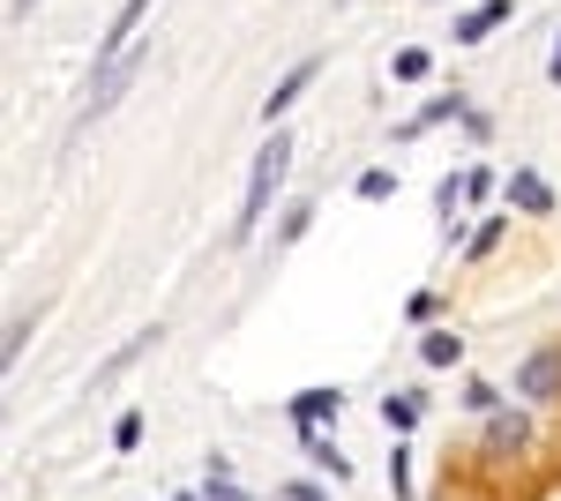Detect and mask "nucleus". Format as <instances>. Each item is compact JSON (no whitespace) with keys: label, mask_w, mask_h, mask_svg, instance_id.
Here are the masks:
<instances>
[{"label":"nucleus","mask_w":561,"mask_h":501,"mask_svg":"<svg viewBox=\"0 0 561 501\" xmlns=\"http://www.w3.org/2000/svg\"><path fill=\"white\" fill-rule=\"evenodd\" d=\"M502 225H510V217H479L472 240H465V262H486V254L502 248Z\"/></svg>","instance_id":"4468645a"},{"label":"nucleus","mask_w":561,"mask_h":501,"mask_svg":"<svg viewBox=\"0 0 561 501\" xmlns=\"http://www.w3.org/2000/svg\"><path fill=\"white\" fill-rule=\"evenodd\" d=\"M337 8H352V0H337Z\"/></svg>","instance_id":"bb28decb"},{"label":"nucleus","mask_w":561,"mask_h":501,"mask_svg":"<svg viewBox=\"0 0 561 501\" xmlns=\"http://www.w3.org/2000/svg\"><path fill=\"white\" fill-rule=\"evenodd\" d=\"M404 457H412V449H404V442H397V449H389V487H397V494L412 501V464H404Z\"/></svg>","instance_id":"a211bd4d"},{"label":"nucleus","mask_w":561,"mask_h":501,"mask_svg":"<svg viewBox=\"0 0 561 501\" xmlns=\"http://www.w3.org/2000/svg\"><path fill=\"white\" fill-rule=\"evenodd\" d=\"M142 442V412H121L113 419V449H135Z\"/></svg>","instance_id":"aec40b11"},{"label":"nucleus","mask_w":561,"mask_h":501,"mask_svg":"<svg viewBox=\"0 0 561 501\" xmlns=\"http://www.w3.org/2000/svg\"><path fill=\"white\" fill-rule=\"evenodd\" d=\"M524 442H531V419L524 412H494L486 419V449H494V457H517Z\"/></svg>","instance_id":"6e6552de"},{"label":"nucleus","mask_w":561,"mask_h":501,"mask_svg":"<svg viewBox=\"0 0 561 501\" xmlns=\"http://www.w3.org/2000/svg\"><path fill=\"white\" fill-rule=\"evenodd\" d=\"M547 83H561V31H554V53H547Z\"/></svg>","instance_id":"393cba45"},{"label":"nucleus","mask_w":561,"mask_h":501,"mask_svg":"<svg viewBox=\"0 0 561 501\" xmlns=\"http://www.w3.org/2000/svg\"><path fill=\"white\" fill-rule=\"evenodd\" d=\"M314 76H322V53H300V60H293V68L277 76V90L262 98V127H277V121H285V113H293V105L307 98V83H314Z\"/></svg>","instance_id":"7ed1b4c3"},{"label":"nucleus","mask_w":561,"mask_h":501,"mask_svg":"<svg viewBox=\"0 0 561 501\" xmlns=\"http://www.w3.org/2000/svg\"><path fill=\"white\" fill-rule=\"evenodd\" d=\"M203 501H248V494H240L232 479H203Z\"/></svg>","instance_id":"4be33fe9"},{"label":"nucleus","mask_w":561,"mask_h":501,"mask_svg":"<svg viewBox=\"0 0 561 501\" xmlns=\"http://www.w3.org/2000/svg\"><path fill=\"white\" fill-rule=\"evenodd\" d=\"M427 68H434L427 45H397V60H389V76H397V83H427Z\"/></svg>","instance_id":"f8f14e48"},{"label":"nucleus","mask_w":561,"mask_h":501,"mask_svg":"<svg viewBox=\"0 0 561 501\" xmlns=\"http://www.w3.org/2000/svg\"><path fill=\"white\" fill-rule=\"evenodd\" d=\"M510 203H517L524 217H554V187H547L531 166H517V172H510Z\"/></svg>","instance_id":"0eeeda50"},{"label":"nucleus","mask_w":561,"mask_h":501,"mask_svg":"<svg viewBox=\"0 0 561 501\" xmlns=\"http://www.w3.org/2000/svg\"><path fill=\"white\" fill-rule=\"evenodd\" d=\"M465 195H472V203H486V195H494V172L472 166V172H465Z\"/></svg>","instance_id":"412c9836"},{"label":"nucleus","mask_w":561,"mask_h":501,"mask_svg":"<svg viewBox=\"0 0 561 501\" xmlns=\"http://www.w3.org/2000/svg\"><path fill=\"white\" fill-rule=\"evenodd\" d=\"M337 405H345L337 389H300L285 412H293V426H322V419H337Z\"/></svg>","instance_id":"9d476101"},{"label":"nucleus","mask_w":561,"mask_h":501,"mask_svg":"<svg viewBox=\"0 0 561 501\" xmlns=\"http://www.w3.org/2000/svg\"><path fill=\"white\" fill-rule=\"evenodd\" d=\"M420 360H427V367H457V360H465V337L457 330H427L420 337Z\"/></svg>","instance_id":"9b49d317"},{"label":"nucleus","mask_w":561,"mask_h":501,"mask_svg":"<svg viewBox=\"0 0 561 501\" xmlns=\"http://www.w3.org/2000/svg\"><path fill=\"white\" fill-rule=\"evenodd\" d=\"M465 113H472V98H465V90H442V98L420 105V113L397 121V143H412V135H427V127H442V121H465Z\"/></svg>","instance_id":"423d86ee"},{"label":"nucleus","mask_w":561,"mask_h":501,"mask_svg":"<svg viewBox=\"0 0 561 501\" xmlns=\"http://www.w3.org/2000/svg\"><path fill=\"white\" fill-rule=\"evenodd\" d=\"M31 330H38V315H15V322H8V337H0V360H8V367L23 360V344H31Z\"/></svg>","instance_id":"2eb2a0df"},{"label":"nucleus","mask_w":561,"mask_h":501,"mask_svg":"<svg viewBox=\"0 0 561 501\" xmlns=\"http://www.w3.org/2000/svg\"><path fill=\"white\" fill-rule=\"evenodd\" d=\"M307 225H314V203H293V209H285V225H277V248H293Z\"/></svg>","instance_id":"f3484780"},{"label":"nucleus","mask_w":561,"mask_h":501,"mask_svg":"<svg viewBox=\"0 0 561 501\" xmlns=\"http://www.w3.org/2000/svg\"><path fill=\"white\" fill-rule=\"evenodd\" d=\"M142 15H150V0H121V8H113V23H105V38H98V60H90V68H113V60H128L135 53V23H142Z\"/></svg>","instance_id":"39448f33"},{"label":"nucleus","mask_w":561,"mask_h":501,"mask_svg":"<svg viewBox=\"0 0 561 501\" xmlns=\"http://www.w3.org/2000/svg\"><path fill=\"white\" fill-rule=\"evenodd\" d=\"M434 307H442V293H412V299H404V322H420V330H427Z\"/></svg>","instance_id":"6ab92c4d"},{"label":"nucleus","mask_w":561,"mask_h":501,"mask_svg":"<svg viewBox=\"0 0 561 501\" xmlns=\"http://www.w3.org/2000/svg\"><path fill=\"white\" fill-rule=\"evenodd\" d=\"M517 397H524V405H561V337H554V344H539V352H524Z\"/></svg>","instance_id":"f03ea898"},{"label":"nucleus","mask_w":561,"mask_h":501,"mask_svg":"<svg viewBox=\"0 0 561 501\" xmlns=\"http://www.w3.org/2000/svg\"><path fill=\"white\" fill-rule=\"evenodd\" d=\"M420 412H427V397H420V389H389V397H382V426H389V434H412Z\"/></svg>","instance_id":"1a4fd4ad"},{"label":"nucleus","mask_w":561,"mask_h":501,"mask_svg":"<svg viewBox=\"0 0 561 501\" xmlns=\"http://www.w3.org/2000/svg\"><path fill=\"white\" fill-rule=\"evenodd\" d=\"M31 8H38V0H8V23H31Z\"/></svg>","instance_id":"b1692460"},{"label":"nucleus","mask_w":561,"mask_h":501,"mask_svg":"<svg viewBox=\"0 0 561 501\" xmlns=\"http://www.w3.org/2000/svg\"><path fill=\"white\" fill-rule=\"evenodd\" d=\"M465 412L494 419V412H502V389H494V382H465Z\"/></svg>","instance_id":"dca6fc26"},{"label":"nucleus","mask_w":561,"mask_h":501,"mask_svg":"<svg viewBox=\"0 0 561 501\" xmlns=\"http://www.w3.org/2000/svg\"><path fill=\"white\" fill-rule=\"evenodd\" d=\"M352 195H359V203H389V195H397V172H389V166H367L359 180H352Z\"/></svg>","instance_id":"ddd939ff"},{"label":"nucleus","mask_w":561,"mask_h":501,"mask_svg":"<svg viewBox=\"0 0 561 501\" xmlns=\"http://www.w3.org/2000/svg\"><path fill=\"white\" fill-rule=\"evenodd\" d=\"M502 23H517V0H479V8H465V15L449 23V38L457 45H486Z\"/></svg>","instance_id":"20e7f679"},{"label":"nucleus","mask_w":561,"mask_h":501,"mask_svg":"<svg viewBox=\"0 0 561 501\" xmlns=\"http://www.w3.org/2000/svg\"><path fill=\"white\" fill-rule=\"evenodd\" d=\"M285 501H330V494H322V487H307V479H293V487H285Z\"/></svg>","instance_id":"5701e85b"},{"label":"nucleus","mask_w":561,"mask_h":501,"mask_svg":"<svg viewBox=\"0 0 561 501\" xmlns=\"http://www.w3.org/2000/svg\"><path fill=\"white\" fill-rule=\"evenodd\" d=\"M285 172H293V135L285 127H270V143H262L255 172H248V195H240V217H232V248H248L262 232V217H270V195L285 187Z\"/></svg>","instance_id":"f257e3e1"},{"label":"nucleus","mask_w":561,"mask_h":501,"mask_svg":"<svg viewBox=\"0 0 561 501\" xmlns=\"http://www.w3.org/2000/svg\"><path fill=\"white\" fill-rule=\"evenodd\" d=\"M173 501H203V487H180V494Z\"/></svg>","instance_id":"a878e982"}]
</instances>
